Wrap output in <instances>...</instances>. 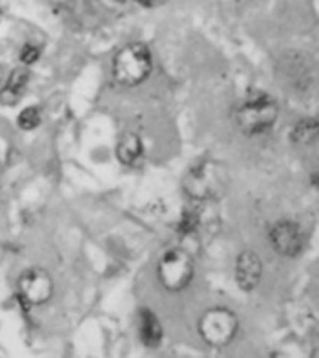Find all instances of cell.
<instances>
[{
	"instance_id": "cell-1",
	"label": "cell",
	"mask_w": 319,
	"mask_h": 358,
	"mask_svg": "<svg viewBox=\"0 0 319 358\" xmlns=\"http://www.w3.org/2000/svg\"><path fill=\"white\" fill-rule=\"evenodd\" d=\"M278 104L266 92H251L235 110V122L244 134L258 136L269 131L278 117Z\"/></svg>"
},
{
	"instance_id": "cell-2",
	"label": "cell",
	"mask_w": 319,
	"mask_h": 358,
	"mask_svg": "<svg viewBox=\"0 0 319 358\" xmlns=\"http://www.w3.org/2000/svg\"><path fill=\"white\" fill-rule=\"evenodd\" d=\"M229 174L226 169L212 159L196 164L183 178L186 194L198 201L220 196L228 187Z\"/></svg>"
},
{
	"instance_id": "cell-3",
	"label": "cell",
	"mask_w": 319,
	"mask_h": 358,
	"mask_svg": "<svg viewBox=\"0 0 319 358\" xmlns=\"http://www.w3.org/2000/svg\"><path fill=\"white\" fill-rule=\"evenodd\" d=\"M151 70V55L143 43H131L116 54L113 76L124 87H135L143 82Z\"/></svg>"
},
{
	"instance_id": "cell-4",
	"label": "cell",
	"mask_w": 319,
	"mask_h": 358,
	"mask_svg": "<svg viewBox=\"0 0 319 358\" xmlns=\"http://www.w3.org/2000/svg\"><path fill=\"white\" fill-rule=\"evenodd\" d=\"M238 330V318L229 309L216 308L207 311L199 321V331L202 339L211 347H226Z\"/></svg>"
},
{
	"instance_id": "cell-5",
	"label": "cell",
	"mask_w": 319,
	"mask_h": 358,
	"mask_svg": "<svg viewBox=\"0 0 319 358\" xmlns=\"http://www.w3.org/2000/svg\"><path fill=\"white\" fill-rule=\"evenodd\" d=\"M158 277L161 284L170 292L187 287L193 277V262L184 250H170L159 260Z\"/></svg>"
},
{
	"instance_id": "cell-6",
	"label": "cell",
	"mask_w": 319,
	"mask_h": 358,
	"mask_svg": "<svg viewBox=\"0 0 319 358\" xmlns=\"http://www.w3.org/2000/svg\"><path fill=\"white\" fill-rule=\"evenodd\" d=\"M18 293L26 303L40 306L51 301L54 294V281L42 268H30L21 273L18 280Z\"/></svg>"
},
{
	"instance_id": "cell-7",
	"label": "cell",
	"mask_w": 319,
	"mask_h": 358,
	"mask_svg": "<svg viewBox=\"0 0 319 358\" xmlns=\"http://www.w3.org/2000/svg\"><path fill=\"white\" fill-rule=\"evenodd\" d=\"M270 243L282 256H295L303 247V235L294 222H278L270 231Z\"/></svg>"
},
{
	"instance_id": "cell-8",
	"label": "cell",
	"mask_w": 319,
	"mask_h": 358,
	"mask_svg": "<svg viewBox=\"0 0 319 358\" xmlns=\"http://www.w3.org/2000/svg\"><path fill=\"white\" fill-rule=\"evenodd\" d=\"M263 265L253 252H244L236 262V281L242 290H254L262 280Z\"/></svg>"
},
{
	"instance_id": "cell-9",
	"label": "cell",
	"mask_w": 319,
	"mask_h": 358,
	"mask_svg": "<svg viewBox=\"0 0 319 358\" xmlns=\"http://www.w3.org/2000/svg\"><path fill=\"white\" fill-rule=\"evenodd\" d=\"M140 338L147 348H158L162 342V326L150 309H143L138 315Z\"/></svg>"
},
{
	"instance_id": "cell-10",
	"label": "cell",
	"mask_w": 319,
	"mask_h": 358,
	"mask_svg": "<svg viewBox=\"0 0 319 358\" xmlns=\"http://www.w3.org/2000/svg\"><path fill=\"white\" fill-rule=\"evenodd\" d=\"M29 79H30V71L26 66L17 67L15 70H13V73H10L5 88L2 90V92H0V100H2V103L14 104L20 99L22 91L26 90Z\"/></svg>"
},
{
	"instance_id": "cell-11",
	"label": "cell",
	"mask_w": 319,
	"mask_h": 358,
	"mask_svg": "<svg viewBox=\"0 0 319 358\" xmlns=\"http://www.w3.org/2000/svg\"><path fill=\"white\" fill-rule=\"evenodd\" d=\"M117 158L124 165H134L143 157V143L134 133H126L117 141Z\"/></svg>"
},
{
	"instance_id": "cell-12",
	"label": "cell",
	"mask_w": 319,
	"mask_h": 358,
	"mask_svg": "<svg viewBox=\"0 0 319 358\" xmlns=\"http://www.w3.org/2000/svg\"><path fill=\"white\" fill-rule=\"evenodd\" d=\"M292 141L302 146H309L318 138V122L316 119H303L295 125L292 136Z\"/></svg>"
},
{
	"instance_id": "cell-13",
	"label": "cell",
	"mask_w": 319,
	"mask_h": 358,
	"mask_svg": "<svg viewBox=\"0 0 319 358\" xmlns=\"http://www.w3.org/2000/svg\"><path fill=\"white\" fill-rule=\"evenodd\" d=\"M42 122V112L36 106H29L22 109L17 117V124L22 131H31Z\"/></svg>"
},
{
	"instance_id": "cell-14",
	"label": "cell",
	"mask_w": 319,
	"mask_h": 358,
	"mask_svg": "<svg viewBox=\"0 0 319 358\" xmlns=\"http://www.w3.org/2000/svg\"><path fill=\"white\" fill-rule=\"evenodd\" d=\"M39 58H40V48L39 46L33 45V43H26L24 46L21 48L20 59H21V63L24 64L26 67L36 63Z\"/></svg>"
},
{
	"instance_id": "cell-15",
	"label": "cell",
	"mask_w": 319,
	"mask_h": 358,
	"mask_svg": "<svg viewBox=\"0 0 319 358\" xmlns=\"http://www.w3.org/2000/svg\"><path fill=\"white\" fill-rule=\"evenodd\" d=\"M198 226V214L195 211H187L183 214V219L179 224V229L183 234H191L196 229Z\"/></svg>"
},
{
	"instance_id": "cell-16",
	"label": "cell",
	"mask_w": 319,
	"mask_h": 358,
	"mask_svg": "<svg viewBox=\"0 0 319 358\" xmlns=\"http://www.w3.org/2000/svg\"><path fill=\"white\" fill-rule=\"evenodd\" d=\"M137 2L140 3V5H143V6H147V8H153V6H156V5H159L162 0H137Z\"/></svg>"
},
{
	"instance_id": "cell-17",
	"label": "cell",
	"mask_w": 319,
	"mask_h": 358,
	"mask_svg": "<svg viewBox=\"0 0 319 358\" xmlns=\"http://www.w3.org/2000/svg\"><path fill=\"white\" fill-rule=\"evenodd\" d=\"M117 2H121V3H122V2H125V0H117Z\"/></svg>"
}]
</instances>
